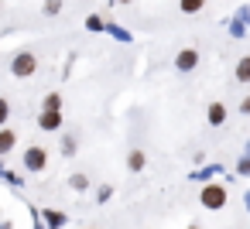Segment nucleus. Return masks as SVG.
Instances as JSON below:
<instances>
[{
    "label": "nucleus",
    "instance_id": "6e6552de",
    "mask_svg": "<svg viewBox=\"0 0 250 229\" xmlns=\"http://www.w3.org/2000/svg\"><path fill=\"white\" fill-rule=\"evenodd\" d=\"M178 7H182V14H199L206 7V0H178Z\"/></svg>",
    "mask_w": 250,
    "mask_h": 229
},
{
    "label": "nucleus",
    "instance_id": "1a4fd4ad",
    "mask_svg": "<svg viewBox=\"0 0 250 229\" xmlns=\"http://www.w3.org/2000/svg\"><path fill=\"white\" fill-rule=\"evenodd\" d=\"M236 79H240V82H250V55L236 62Z\"/></svg>",
    "mask_w": 250,
    "mask_h": 229
},
{
    "label": "nucleus",
    "instance_id": "4468645a",
    "mask_svg": "<svg viewBox=\"0 0 250 229\" xmlns=\"http://www.w3.org/2000/svg\"><path fill=\"white\" fill-rule=\"evenodd\" d=\"M62 151H65V154H72V151H76V140H72V137H65V144H62Z\"/></svg>",
    "mask_w": 250,
    "mask_h": 229
},
{
    "label": "nucleus",
    "instance_id": "ddd939ff",
    "mask_svg": "<svg viewBox=\"0 0 250 229\" xmlns=\"http://www.w3.org/2000/svg\"><path fill=\"white\" fill-rule=\"evenodd\" d=\"M59 4H62V0H48V4H45V14H59Z\"/></svg>",
    "mask_w": 250,
    "mask_h": 229
},
{
    "label": "nucleus",
    "instance_id": "2eb2a0df",
    "mask_svg": "<svg viewBox=\"0 0 250 229\" xmlns=\"http://www.w3.org/2000/svg\"><path fill=\"white\" fill-rule=\"evenodd\" d=\"M113 4H130V0H113Z\"/></svg>",
    "mask_w": 250,
    "mask_h": 229
},
{
    "label": "nucleus",
    "instance_id": "423d86ee",
    "mask_svg": "<svg viewBox=\"0 0 250 229\" xmlns=\"http://www.w3.org/2000/svg\"><path fill=\"white\" fill-rule=\"evenodd\" d=\"M206 116H209V123H212V127H219V123H226V106H223V103H212Z\"/></svg>",
    "mask_w": 250,
    "mask_h": 229
},
{
    "label": "nucleus",
    "instance_id": "39448f33",
    "mask_svg": "<svg viewBox=\"0 0 250 229\" xmlns=\"http://www.w3.org/2000/svg\"><path fill=\"white\" fill-rule=\"evenodd\" d=\"M38 127H42V130H59V127H62V113H59V110H45V113L38 116Z\"/></svg>",
    "mask_w": 250,
    "mask_h": 229
},
{
    "label": "nucleus",
    "instance_id": "f03ea898",
    "mask_svg": "<svg viewBox=\"0 0 250 229\" xmlns=\"http://www.w3.org/2000/svg\"><path fill=\"white\" fill-rule=\"evenodd\" d=\"M199 202H202L206 209H223V205H226V188H223V185H206L202 195H199Z\"/></svg>",
    "mask_w": 250,
    "mask_h": 229
},
{
    "label": "nucleus",
    "instance_id": "7ed1b4c3",
    "mask_svg": "<svg viewBox=\"0 0 250 229\" xmlns=\"http://www.w3.org/2000/svg\"><path fill=\"white\" fill-rule=\"evenodd\" d=\"M195 65H199V52H192V48H185V52L175 55V69L178 72H192Z\"/></svg>",
    "mask_w": 250,
    "mask_h": 229
},
{
    "label": "nucleus",
    "instance_id": "20e7f679",
    "mask_svg": "<svg viewBox=\"0 0 250 229\" xmlns=\"http://www.w3.org/2000/svg\"><path fill=\"white\" fill-rule=\"evenodd\" d=\"M45 161H48V157H45V147H31V151L24 154L28 171H42V168H45Z\"/></svg>",
    "mask_w": 250,
    "mask_h": 229
},
{
    "label": "nucleus",
    "instance_id": "0eeeda50",
    "mask_svg": "<svg viewBox=\"0 0 250 229\" xmlns=\"http://www.w3.org/2000/svg\"><path fill=\"white\" fill-rule=\"evenodd\" d=\"M14 144H18V134L7 127V130H0V154H7V151H14Z\"/></svg>",
    "mask_w": 250,
    "mask_h": 229
},
{
    "label": "nucleus",
    "instance_id": "f8f14e48",
    "mask_svg": "<svg viewBox=\"0 0 250 229\" xmlns=\"http://www.w3.org/2000/svg\"><path fill=\"white\" fill-rule=\"evenodd\" d=\"M59 106H62V96H48L45 99V110H59Z\"/></svg>",
    "mask_w": 250,
    "mask_h": 229
},
{
    "label": "nucleus",
    "instance_id": "f257e3e1",
    "mask_svg": "<svg viewBox=\"0 0 250 229\" xmlns=\"http://www.w3.org/2000/svg\"><path fill=\"white\" fill-rule=\"evenodd\" d=\"M11 72H14L18 79L35 76V72H38V58H35V52H18V55L11 58Z\"/></svg>",
    "mask_w": 250,
    "mask_h": 229
},
{
    "label": "nucleus",
    "instance_id": "9d476101",
    "mask_svg": "<svg viewBox=\"0 0 250 229\" xmlns=\"http://www.w3.org/2000/svg\"><path fill=\"white\" fill-rule=\"evenodd\" d=\"M127 168H130V171H141V168H144V154H141V151H130V157H127Z\"/></svg>",
    "mask_w": 250,
    "mask_h": 229
},
{
    "label": "nucleus",
    "instance_id": "dca6fc26",
    "mask_svg": "<svg viewBox=\"0 0 250 229\" xmlns=\"http://www.w3.org/2000/svg\"><path fill=\"white\" fill-rule=\"evenodd\" d=\"M188 229H199V226H188Z\"/></svg>",
    "mask_w": 250,
    "mask_h": 229
},
{
    "label": "nucleus",
    "instance_id": "9b49d317",
    "mask_svg": "<svg viewBox=\"0 0 250 229\" xmlns=\"http://www.w3.org/2000/svg\"><path fill=\"white\" fill-rule=\"evenodd\" d=\"M7 116H11V103H7L4 96H0V127L7 123Z\"/></svg>",
    "mask_w": 250,
    "mask_h": 229
}]
</instances>
